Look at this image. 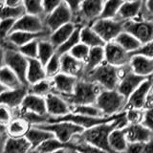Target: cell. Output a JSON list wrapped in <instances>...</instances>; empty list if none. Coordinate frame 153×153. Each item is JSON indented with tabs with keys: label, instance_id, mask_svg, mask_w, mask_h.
<instances>
[{
	"label": "cell",
	"instance_id": "e575fe53",
	"mask_svg": "<svg viewBox=\"0 0 153 153\" xmlns=\"http://www.w3.org/2000/svg\"><path fill=\"white\" fill-rule=\"evenodd\" d=\"M68 145H69L68 143H62L57 138L54 137L43 142L41 145L36 147L35 149H33L30 153H51L59 149H61V148H67Z\"/></svg>",
	"mask_w": 153,
	"mask_h": 153
},
{
	"label": "cell",
	"instance_id": "30bf717a",
	"mask_svg": "<svg viewBox=\"0 0 153 153\" xmlns=\"http://www.w3.org/2000/svg\"><path fill=\"white\" fill-rule=\"evenodd\" d=\"M120 81L117 90L124 98L128 99L130 95L135 91L143 80L147 78L139 76L132 71L130 65L119 67Z\"/></svg>",
	"mask_w": 153,
	"mask_h": 153
},
{
	"label": "cell",
	"instance_id": "74e56055",
	"mask_svg": "<svg viewBox=\"0 0 153 153\" xmlns=\"http://www.w3.org/2000/svg\"><path fill=\"white\" fill-rule=\"evenodd\" d=\"M71 112L84 115V116H89V117H104L102 110L96 104L71 105Z\"/></svg>",
	"mask_w": 153,
	"mask_h": 153
},
{
	"label": "cell",
	"instance_id": "5b68a950",
	"mask_svg": "<svg viewBox=\"0 0 153 153\" xmlns=\"http://www.w3.org/2000/svg\"><path fill=\"white\" fill-rule=\"evenodd\" d=\"M6 65L10 67L19 79H21L24 85L29 87L27 80V72L29 66V59L24 56L18 49L16 50H1V66Z\"/></svg>",
	"mask_w": 153,
	"mask_h": 153
},
{
	"label": "cell",
	"instance_id": "9a60e30c",
	"mask_svg": "<svg viewBox=\"0 0 153 153\" xmlns=\"http://www.w3.org/2000/svg\"><path fill=\"white\" fill-rule=\"evenodd\" d=\"M47 113L51 117H61L71 113V105L62 96L52 92L46 97Z\"/></svg>",
	"mask_w": 153,
	"mask_h": 153
},
{
	"label": "cell",
	"instance_id": "94428289",
	"mask_svg": "<svg viewBox=\"0 0 153 153\" xmlns=\"http://www.w3.org/2000/svg\"><path fill=\"white\" fill-rule=\"evenodd\" d=\"M148 19H151V20H153V16H150L149 18H148Z\"/></svg>",
	"mask_w": 153,
	"mask_h": 153
},
{
	"label": "cell",
	"instance_id": "8d00e7d4",
	"mask_svg": "<svg viewBox=\"0 0 153 153\" xmlns=\"http://www.w3.org/2000/svg\"><path fill=\"white\" fill-rule=\"evenodd\" d=\"M54 92V86L51 79H42L38 82L29 85V93L35 94L41 97H46L47 95Z\"/></svg>",
	"mask_w": 153,
	"mask_h": 153
},
{
	"label": "cell",
	"instance_id": "603a6c76",
	"mask_svg": "<svg viewBox=\"0 0 153 153\" xmlns=\"http://www.w3.org/2000/svg\"><path fill=\"white\" fill-rule=\"evenodd\" d=\"M24 111H30L39 115H48L45 97L28 93L20 107Z\"/></svg>",
	"mask_w": 153,
	"mask_h": 153
},
{
	"label": "cell",
	"instance_id": "9f6ffc18",
	"mask_svg": "<svg viewBox=\"0 0 153 153\" xmlns=\"http://www.w3.org/2000/svg\"><path fill=\"white\" fill-rule=\"evenodd\" d=\"M24 0H1L2 6L3 5H7V6H19V5H23Z\"/></svg>",
	"mask_w": 153,
	"mask_h": 153
},
{
	"label": "cell",
	"instance_id": "277c9868",
	"mask_svg": "<svg viewBox=\"0 0 153 153\" xmlns=\"http://www.w3.org/2000/svg\"><path fill=\"white\" fill-rule=\"evenodd\" d=\"M126 102L127 99L117 89H102L95 104L102 110L104 117H110L123 112Z\"/></svg>",
	"mask_w": 153,
	"mask_h": 153
},
{
	"label": "cell",
	"instance_id": "4dcf8cb0",
	"mask_svg": "<svg viewBox=\"0 0 153 153\" xmlns=\"http://www.w3.org/2000/svg\"><path fill=\"white\" fill-rule=\"evenodd\" d=\"M80 41L89 46L92 47H99V46H105V42L102 37L99 36V33L96 32L91 25L83 26L80 29Z\"/></svg>",
	"mask_w": 153,
	"mask_h": 153
},
{
	"label": "cell",
	"instance_id": "6125c7cd",
	"mask_svg": "<svg viewBox=\"0 0 153 153\" xmlns=\"http://www.w3.org/2000/svg\"><path fill=\"white\" fill-rule=\"evenodd\" d=\"M142 1H143V3H146V0H142Z\"/></svg>",
	"mask_w": 153,
	"mask_h": 153
},
{
	"label": "cell",
	"instance_id": "91938a15",
	"mask_svg": "<svg viewBox=\"0 0 153 153\" xmlns=\"http://www.w3.org/2000/svg\"><path fill=\"white\" fill-rule=\"evenodd\" d=\"M68 151H69V153H79L75 149H72V148H68Z\"/></svg>",
	"mask_w": 153,
	"mask_h": 153
},
{
	"label": "cell",
	"instance_id": "ac0fdd59",
	"mask_svg": "<svg viewBox=\"0 0 153 153\" xmlns=\"http://www.w3.org/2000/svg\"><path fill=\"white\" fill-rule=\"evenodd\" d=\"M129 143H147L153 137V131L141 123H128L123 127Z\"/></svg>",
	"mask_w": 153,
	"mask_h": 153
},
{
	"label": "cell",
	"instance_id": "3957f363",
	"mask_svg": "<svg viewBox=\"0 0 153 153\" xmlns=\"http://www.w3.org/2000/svg\"><path fill=\"white\" fill-rule=\"evenodd\" d=\"M80 79L98 83L103 89H117L120 81L119 67L113 66L104 61L95 69L84 74Z\"/></svg>",
	"mask_w": 153,
	"mask_h": 153
},
{
	"label": "cell",
	"instance_id": "ee69618b",
	"mask_svg": "<svg viewBox=\"0 0 153 153\" xmlns=\"http://www.w3.org/2000/svg\"><path fill=\"white\" fill-rule=\"evenodd\" d=\"M38 39L28 42L18 48L19 52L27 59H37L38 56Z\"/></svg>",
	"mask_w": 153,
	"mask_h": 153
},
{
	"label": "cell",
	"instance_id": "d6986e66",
	"mask_svg": "<svg viewBox=\"0 0 153 153\" xmlns=\"http://www.w3.org/2000/svg\"><path fill=\"white\" fill-rule=\"evenodd\" d=\"M145 3L142 0H126L119 10L117 18L123 21H128L140 17L143 14Z\"/></svg>",
	"mask_w": 153,
	"mask_h": 153
},
{
	"label": "cell",
	"instance_id": "cb8c5ba5",
	"mask_svg": "<svg viewBox=\"0 0 153 153\" xmlns=\"http://www.w3.org/2000/svg\"><path fill=\"white\" fill-rule=\"evenodd\" d=\"M33 149L31 143L26 137H9L1 149V153H30Z\"/></svg>",
	"mask_w": 153,
	"mask_h": 153
},
{
	"label": "cell",
	"instance_id": "11a10c76",
	"mask_svg": "<svg viewBox=\"0 0 153 153\" xmlns=\"http://www.w3.org/2000/svg\"><path fill=\"white\" fill-rule=\"evenodd\" d=\"M151 16H153V0H146L143 10V16L148 19Z\"/></svg>",
	"mask_w": 153,
	"mask_h": 153
},
{
	"label": "cell",
	"instance_id": "ba28073f",
	"mask_svg": "<svg viewBox=\"0 0 153 153\" xmlns=\"http://www.w3.org/2000/svg\"><path fill=\"white\" fill-rule=\"evenodd\" d=\"M91 26L105 42H111L124 31V21L115 18H98Z\"/></svg>",
	"mask_w": 153,
	"mask_h": 153
},
{
	"label": "cell",
	"instance_id": "4fadbf2b",
	"mask_svg": "<svg viewBox=\"0 0 153 153\" xmlns=\"http://www.w3.org/2000/svg\"><path fill=\"white\" fill-rule=\"evenodd\" d=\"M72 20H73V13L64 2H62L54 11L44 16L45 25L51 32L56 30L62 25L72 22Z\"/></svg>",
	"mask_w": 153,
	"mask_h": 153
},
{
	"label": "cell",
	"instance_id": "be15d7a7",
	"mask_svg": "<svg viewBox=\"0 0 153 153\" xmlns=\"http://www.w3.org/2000/svg\"><path fill=\"white\" fill-rule=\"evenodd\" d=\"M150 96H152V97H153V92H151V94H150ZM150 96H149V97H150Z\"/></svg>",
	"mask_w": 153,
	"mask_h": 153
},
{
	"label": "cell",
	"instance_id": "d4e9b609",
	"mask_svg": "<svg viewBox=\"0 0 153 153\" xmlns=\"http://www.w3.org/2000/svg\"><path fill=\"white\" fill-rule=\"evenodd\" d=\"M48 79L45 66L38 59H29V66L27 72V80L29 85L38 82L42 79Z\"/></svg>",
	"mask_w": 153,
	"mask_h": 153
},
{
	"label": "cell",
	"instance_id": "484cf974",
	"mask_svg": "<svg viewBox=\"0 0 153 153\" xmlns=\"http://www.w3.org/2000/svg\"><path fill=\"white\" fill-rule=\"evenodd\" d=\"M109 146L114 153H124L128 146V140L123 128H116L110 133L108 138Z\"/></svg>",
	"mask_w": 153,
	"mask_h": 153
},
{
	"label": "cell",
	"instance_id": "83f0119b",
	"mask_svg": "<svg viewBox=\"0 0 153 153\" xmlns=\"http://www.w3.org/2000/svg\"><path fill=\"white\" fill-rule=\"evenodd\" d=\"M25 137L28 139V141L31 143L33 149H35L36 147L41 145L43 142H45L46 140H49L51 138H54L56 136L54 133L49 130H45V129H42L40 127L32 126L30 129H29V131L27 132Z\"/></svg>",
	"mask_w": 153,
	"mask_h": 153
},
{
	"label": "cell",
	"instance_id": "2e32d148",
	"mask_svg": "<svg viewBox=\"0 0 153 153\" xmlns=\"http://www.w3.org/2000/svg\"><path fill=\"white\" fill-rule=\"evenodd\" d=\"M51 79L54 86V93L61 96H67L73 94L79 78L60 72Z\"/></svg>",
	"mask_w": 153,
	"mask_h": 153
},
{
	"label": "cell",
	"instance_id": "8fae6325",
	"mask_svg": "<svg viewBox=\"0 0 153 153\" xmlns=\"http://www.w3.org/2000/svg\"><path fill=\"white\" fill-rule=\"evenodd\" d=\"M153 89V76H149L140 84V86L127 99L126 109L137 108L145 109L147 105L149 96Z\"/></svg>",
	"mask_w": 153,
	"mask_h": 153
},
{
	"label": "cell",
	"instance_id": "d6a6232c",
	"mask_svg": "<svg viewBox=\"0 0 153 153\" xmlns=\"http://www.w3.org/2000/svg\"><path fill=\"white\" fill-rule=\"evenodd\" d=\"M115 41H116L119 45H121L123 49L130 52L131 54L133 52L137 51L139 48L142 46V43L140 42V40L126 31H123L120 33L116 37Z\"/></svg>",
	"mask_w": 153,
	"mask_h": 153
},
{
	"label": "cell",
	"instance_id": "ab89813d",
	"mask_svg": "<svg viewBox=\"0 0 153 153\" xmlns=\"http://www.w3.org/2000/svg\"><path fill=\"white\" fill-rule=\"evenodd\" d=\"M27 13V11L24 5H19V6H7L3 5L1 8V19L5 18H12L17 19L21 18L23 16Z\"/></svg>",
	"mask_w": 153,
	"mask_h": 153
},
{
	"label": "cell",
	"instance_id": "f35d334b",
	"mask_svg": "<svg viewBox=\"0 0 153 153\" xmlns=\"http://www.w3.org/2000/svg\"><path fill=\"white\" fill-rule=\"evenodd\" d=\"M126 0H106L104 3L100 18H115L117 16L119 10Z\"/></svg>",
	"mask_w": 153,
	"mask_h": 153
},
{
	"label": "cell",
	"instance_id": "ffe728a7",
	"mask_svg": "<svg viewBox=\"0 0 153 153\" xmlns=\"http://www.w3.org/2000/svg\"><path fill=\"white\" fill-rule=\"evenodd\" d=\"M50 30H46L39 33H31V32H23V31H13L8 36V39L11 40L13 44H16L18 48L26 44L28 42H31L36 39H47L51 35Z\"/></svg>",
	"mask_w": 153,
	"mask_h": 153
},
{
	"label": "cell",
	"instance_id": "6da1fadb",
	"mask_svg": "<svg viewBox=\"0 0 153 153\" xmlns=\"http://www.w3.org/2000/svg\"><path fill=\"white\" fill-rule=\"evenodd\" d=\"M128 124L126 120V111H123V114L114 120L112 122L104 123L102 124H98L91 128H87L85 130L75 136L76 139L81 141H85L87 143H92V145L98 146L100 149L104 150L106 153H114L109 146L108 138L110 133L116 128H123Z\"/></svg>",
	"mask_w": 153,
	"mask_h": 153
},
{
	"label": "cell",
	"instance_id": "f546056e",
	"mask_svg": "<svg viewBox=\"0 0 153 153\" xmlns=\"http://www.w3.org/2000/svg\"><path fill=\"white\" fill-rule=\"evenodd\" d=\"M0 83L5 85L9 89H16L20 88L24 85L19 76L14 72L6 65L1 66L0 70Z\"/></svg>",
	"mask_w": 153,
	"mask_h": 153
},
{
	"label": "cell",
	"instance_id": "7402d4cb",
	"mask_svg": "<svg viewBox=\"0 0 153 153\" xmlns=\"http://www.w3.org/2000/svg\"><path fill=\"white\" fill-rule=\"evenodd\" d=\"M129 65L134 73L139 76L146 78L153 76V57L143 55H133Z\"/></svg>",
	"mask_w": 153,
	"mask_h": 153
},
{
	"label": "cell",
	"instance_id": "7dc6e473",
	"mask_svg": "<svg viewBox=\"0 0 153 153\" xmlns=\"http://www.w3.org/2000/svg\"><path fill=\"white\" fill-rule=\"evenodd\" d=\"M16 20L12 18H5L1 19V24H0V33H1V39L8 37V36L13 32V26Z\"/></svg>",
	"mask_w": 153,
	"mask_h": 153
},
{
	"label": "cell",
	"instance_id": "7a4b0ae2",
	"mask_svg": "<svg viewBox=\"0 0 153 153\" xmlns=\"http://www.w3.org/2000/svg\"><path fill=\"white\" fill-rule=\"evenodd\" d=\"M102 89L103 88L98 83L84 79H79L73 94L62 97L69 102L70 105L95 104Z\"/></svg>",
	"mask_w": 153,
	"mask_h": 153
},
{
	"label": "cell",
	"instance_id": "6f0895ef",
	"mask_svg": "<svg viewBox=\"0 0 153 153\" xmlns=\"http://www.w3.org/2000/svg\"><path fill=\"white\" fill-rule=\"evenodd\" d=\"M146 153H153V137L146 143Z\"/></svg>",
	"mask_w": 153,
	"mask_h": 153
},
{
	"label": "cell",
	"instance_id": "681fc988",
	"mask_svg": "<svg viewBox=\"0 0 153 153\" xmlns=\"http://www.w3.org/2000/svg\"><path fill=\"white\" fill-rule=\"evenodd\" d=\"M13 112L11 108H9L6 105L1 104L0 108V122L2 124H8L13 119Z\"/></svg>",
	"mask_w": 153,
	"mask_h": 153
},
{
	"label": "cell",
	"instance_id": "9c48e42d",
	"mask_svg": "<svg viewBox=\"0 0 153 153\" xmlns=\"http://www.w3.org/2000/svg\"><path fill=\"white\" fill-rule=\"evenodd\" d=\"M124 31L137 37L142 44L153 40V20L143 16L124 22Z\"/></svg>",
	"mask_w": 153,
	"mask_h": 153
},
{
	"label": "cell",
	"instance_id": "1f68e13d",
	"mask_svg": "<svg viewBox=\"0 0 153 153\" xmlns=\"http://www.w3.org/2000/svg\"><path fill=\"white\" fill-rule=\"evenodd\" d=\"M104 61H105L104 46L92 47L90 49V53H89L88 59H86V61H85L84 74L88 73V72H90L91 70L95 69L96 67H98L99 65L103 63Z\"/></svg>",
	"mask_w": 153,
	"mask_h": 153
},
{
	"label": "cell",
	"instance_id": "bcb514c9",
	"mask_svg": "<svg viewBox=\"0 0 153 153\" xmlns=\"http://www.w3.org/2000/svg\"><path fill=\"white\" fill-rule=\"evenodd\" d=\"M143 114H145L143 109L129 108L126 109V116L128 123H141L143 120Z\"/></svg>",
	"mask_w": 153,
	"mask_h": 153
},
{
	"label": "cell",
	"instance_id": "680465c9",
	"mask_svg": "<svg viewBox=\"0 0 153 153\" xmlns=\"http://www.w3.org/2000/svg\"><path fill=\"white\" fill-rule=\"evenodd\" d=\"M51 153H69V151H68V148H61V149H59Z\"/></svg>",
	"mask_w": 153,
	"mask_h": 153
},
{
	"label": "cell",
	"instance_id": "f1b7e54d",
	"mask_svg": "<svg viewBox=\"0 0 153 153\" xmlns=\"http://www.w3.org/2000/svg\"><path fill=\"white\" fill-rule=\"evenodd\" d=\"M31 126H32L25 119L21 117H16L7 124L8 135L13 138L25 137Z\"/></svg>",
	"mask_w": 153,
	"mask_h": 153
},
{
	"label": "cell",
	"instance_id": "7bdbcfd3",
	"mask_svg": "<svg viewBox=\"0 0 153 153\" xmlns=\"http://www.w3.org/2000/svg\"><path fill=\"white\" fill-rule=\"evenodd\" d=\"M23 5L25 7L27 13L36 14V16H45L43 9V0H24Z\"/></svg>",
	"mask_w": 153,
	"mask_h": 153
},
{
	"label": "cell",
	"instance_id": "d590c367",
	"mask_svg": "<svg viewBox=\"0 0 153 153\" xmlns=\"http://www.w3.org/2000/svg\"><path fill=\"white\" fill-rule=\"evenodd\" d=\"M68 143L69 145L67 148H72V149H75L79 153H106L104 150L100 149V148L92 145V143L78 140L75 137Z\"/></svg>",
	"mask_w": 153,
	"mask_h": 153
},
{
	"label": "cell",
	"instance_id": "816d5d0a",
	"mask_svg": "<svg viewBox=\"0 0 153 153\" xmlns=\"http://www.w3.org/2000/svg\"><path fill=\"white\" fill-rule=\"evenodd\" d=\"M124 153H146V143H129Z\"/></svg>",
	"mask_w": 153,
	"mask_h": 153
},
{
	"label": "cell",
	"instance_id": "db71d44e",
	"mask_svg": "<svg viewBox=\"0 0 153 153\" xmlns=\"http://www.w3.org/2000/svg\"><path fill=\"white\" fill-rule=\"evenodd\" d=\"M62 1L70 8L72 13H73V16H74V14L79 13L83 0H62Z\"/></svg>",
	"mask_w": 153,
	"mask_h": 153
},
{
	"label": "cell",
	"instance_id": "836d02e7",
	"mask_svg": "<svg viewBox=\"0 0 153 153\" xmlns=\"http://www.w3.org/2000/svg\"><path fill=\"white\" fill-rule=\"evenodd\" d=\"M56 53V48L55 45L47 39H40L38 41V56L37 59L41 61L43 65H46V63L51 59V57Z\"/></svg>",
	"mask_w": 153,
	"mask_h": 153
},
{
	"label": "cell",
	"instance_id": "f6af8a7d",
	"mask_svg": "<svg viewBox=\"0 0 153 153\" xmlns=\"http://www.w3.org/2000/svg\"><path fill=\"white\" fill-rule=\"evenodd\" d=\"M90 49L91 48L89 46H87L86 44H84V43L80 41L79 44H76L73 49L70 51V54L74 57H76V59L85 62L86 59H88Z\"/></svg>",
	"mask_w": 153,
	"mask_h": 153
},
{
	"label": "cell",
	"instance_id": "b9f144b4",
	"mask_svg": "<svg viewBox=\"0 0 153 153\" xmlns=\"http://www.w3.org/2000/svg\"><path fill=\"white\" fill-rule=\"evenodd\" d=\"M46 73L48 79H53L55 76L59 74L61 72V57L59 53L56 54L51 57V59L46 63L45 65Z\"/></svg>",
	"mask_w": 153,
	"mask_h": 153
},
{
	"label": "cell",
	"instance_id": "c3c4849f",
	"mask_svg": "<svg viewBox=\"0 0 153 153\" xmlns=\"http://www.w3.org/2000/svg\"><path fill=\"white\" fill-rule=\"evenodd\" d=\"M131 55H143L146 56L153 57V40L142 44V46L137 51L133 52Z\"/></svg>",
	"mask_w": 153,
	"mask_h": 153
},
{
	"label": "cell",
	"instance_id": "52a82bcc",
	"mask_svg": "<svg viewBox=\"0 0 153 153\" xmlns=\"http://www.w3.org/2000/svg\"><path fill=\"white\" fill-rule=\"evenodd\" d=\"M35 126L40 127L45 130H49L55 134L56 138H57L62 143H69L72 141L75 136L82 133L85 128L76 124L71 122H56V123H46L41 124H36Z\"/></svg>",
	"mask_w": 153,
	"mask_h": 153
},
{
	"label": "cell",
	"instance_id": "7c38bea8",
	"mask_svg": "<svg viewBox=\"0 0 153 153\" xmlns=\"http://www.w3.org/2000/svg\"><path fill=\"white\" fill-rule=\"evenodd\" d=\"M105 61L116 67H123L130 64L132 55L130 52L119 45L116 41L107 42L104 46Z\"/></svg>",
	"mask_w": 153,
	"mask_h": 153
},
{
	"label": "cell",
	"instance_id": "8992f818",
	"mask_svg": "<svg viewBox=\"0 0 153 153\" xmlns=\"http://www.w3.org/2000/svg\"><path fill=\"white\" fill-rule=\"evenodd\" d=\"M106 0H83L78 13L73 16V20L78 27L91 25L100 18Z\"/></svg>",
	"mask_w": 153,
	"mask_h": 153
},
{
	"label": "cell",
	"instance_id": "f5cc1de1",
	"mask_svg": "<svg viewBox=\"0 0 153 153\" xmlns=\"http://www.w3.org/2000/svg\"><path fill=\"white\" fill-rule=\"evenodd\" d=\"M62 2H63L62 0H43V9H44L45 16L54 11Z\"/></svg>",
	"mask_w": 153,
	"mask_h": 153
},
{
	"label": "cell",
	"instance_id": "44dd1931",
	"mask_svg": "<svg viewBox=\"0 0 153 153\" xmlns=\"http://www.w3.org/2000/svg\"><path fill=\"white\" fill-rule=\"evenodd\" d=\"M61 57V72L80 79L84 74L85 62L80 61L74 57L70 53L63 54Z\"/></svg>",
	"mask_w": 153,
	"mask_h": 153
},
{
	"label": "cell",
	"instance_id": "e0dca14e",
	"mask_svg": "<svg viewBox=\"0 0 153 153\" xmlns=\"http://www.w3.org/2000/svg\"><path fill=\"white\" fill-rule=\"evenodd\" d=\"M29 93L28 86H22L16 89H9L1 93L0 100L1 104L6 105L12 110L20 108L23 103V100Z\"/></svg>",
	"mask_w": 153,
	"mask_h": 153
},
{
	"label": "cell",
	"instance_id": "5bb4252c",
	"mask_svg": "<svg viewBox=\"0 0 153 153\" xmlns=\"http://www.w3.org/2000/svg\"><path fill=\"white\" fill-rule=\"evenodd\" d=\"M49 30L44 21V17L36 14L26 13L21 18L16 20L13 26V31H23V32H31V33H39Z\"/></svg>",
	"mask_w": 153,
	"mask_h": 153
},
{
	"label": "cell",
	"instance_id": "f907efd6",
	"mask_svg": "<svg viewBox=\"0 0 153 153\" xmlns=\"http://www.w3.org/2000/svg\"><path fill=\"white\" fill-rule=\"evenodd\" d=\"M142 123L153 131V104L149 105L145 109V114H143V120Z\"/></svg>",
	"mask_w": 153,
	"mask_h": 153
},
{
	"label": "cell",
	"instance_id": "4316f807",
	"mask_svg": "<svg viewBox=\"0 0 153 153\" xmlns=\"http://www.w3.org/2000/svg\"><path fill=\"white\" fill-rule=\"evenodd\" d=\"M76 27L78 26H76L74 22H69L65 24V25H62L61 27L57 28L56 30L53 31L51 33L49 40L57 49V48L63 44V43L72 36V33L75 32Z\"/></svg>",
	"mask_w": 153,
	"mask_h": 153
},
{
	"label": "cell",
	"instance_id": "60d3db41",
	"mask_svg": "<svg viewBox=\"0 0 153 153\" xmlns=\"http://www.w3.org/2000/svg\"><path fill=\"white\" fill-rule=\"evenodd\" d=\"M80 29L81 27H76L75 32L72 33V36L63 43V44L60 45L56 49V52L59 53L60 56L63 54H67V53H70V51L73 49L76 44H79L80 42Z\"/></svg>",
	"mask_w": 153,
	"mask_h": 153
}]
</instances>
